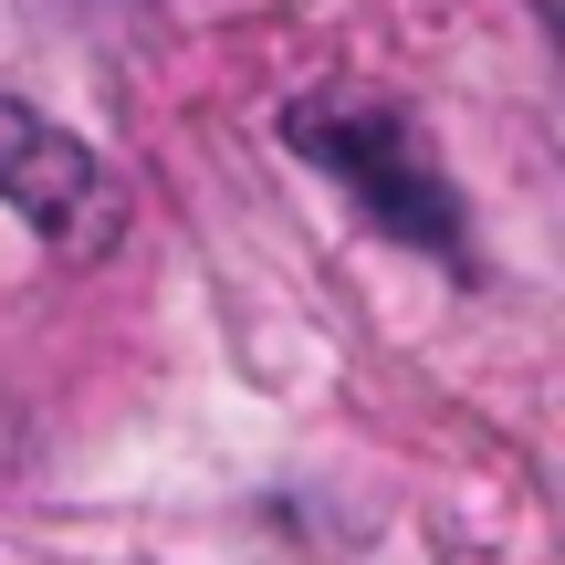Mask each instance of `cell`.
I'll list each match as a JSON object with an SVG mask.
<instances>
[{"label":"cell","mask_w":565,"mask_h":565,"mask_svg":"<svg viewBox=\"0 0 565 565\" xmlns=\"http://www.w3.org/2000/svg\"><path fill=\"white\" fill-rule=\"evenodd\" d=\"M282 147H294L303 168H324L387 242H419V252H440L450 273H471L461 200H450V179L429 168V137L398 116V105H377V95H303V105H282Z\"/></svg>","instance_id":"1"},{"label":"cell","mask_w":565,"mask_h":565,"mask_svg":"<svg viewBox=\"0 0 565 565\" xmlns=\"http://www.w3.org/2000/svg\"><path fill=\"white\" fill-rule=\"evenodd\" d=\"M0 210L32 221L53 252H105L116 242V179L84 137H63L42 105L0 95Z\"/></svg>","instance_id":"2"}]
</instances>
